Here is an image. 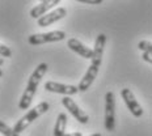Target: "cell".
<instances>
[{"mask_svg":"<svg viewBox=\"0 0 152 136\" xmlns=\"http://www.w3.org/2000/svg\"><path fill=\"white\" fill-rule=\"evenodd\" d=\"M106 43V36L105 34H99L96 38V42H94V47H93V56H92V63L89 65V68L87 69L85 75L83 76L81 81L79 83L77 88L79 92H85L89 89V87L92 83L94 81V79L97 77V73L100 71V65L102 62V55H104V47Z\"/></svg>","mask_w":152,"mask_h":136,"instance_id":"obj_1","label":"cell"},{"mask_svg":"<svg viewBox=\"0 0 152 136\" xmlns=\"http://www.w3.org/2000/svg\"><path fill=\"white\" fill-rule=\"evenodd\" d=\"M47 69H49L47 63H41V64H38L36 67V69L33 71V73L30 75L29 80H28V84H26V88H25L23 96H21L20 102H18V109L20 110H28L29 109L31 101H33L34 94H36V92H37L38 85H39L42 77L47 72Z\"/></svg>","mask_w":152,"mask_h":136,"instance_id":"obj_2","label":"cell"},{"mask_svg":"<svg viewBox=\"0 0 152 136\" xmlns=\"http://www.w3.org/2000/svg\"><path fill=\"white\" fill-rule=\"evenodd\" d=\"M49 110H50V103H49V102L43 101V102L38 103L36 107L30 109L29 111H28V113L23 116V118L20 119V121L16 123V124L13 126V131L16 132V134H21V132L25 131V129L28 128V126H29L30 123H33L37 118H39L42 114L47 113Z\"/></svg>","mask_w":152,"mask_h":136,"instance_id":"obj_3","label":"cell"},{"mask_svg":"<svg viewBox=\"0 0 152 136\" xmlns=\"http://www.w3.org/2000/svg\"><path fill=\"white\" fill-rule=\"evenodd\" d=\"M105 128L109 132L115 129V96L113 92H107L105 96Z\"/></svg>","mask_w":152,"mask_h":136,"instance_id":"obj_4","label":"cell"},{"mask_svg":"<svg viewBox=\"0 0 152 136\" xmlns=\"http://www.w3.org/2000/svg\"><path fill=\"white\" fill-rule=\"evenodd\" d=\"M66 38V33L62 30H54L49 33H38V34H31L28 39V42L33 46L42 45V43H49V42H58L63 41Z\"/></svg>","mask_w":152,"mask_h":136,"instance_id":"obj_5","label":"cell"},{"mask_svg":"<svg viewBox=\"0 0 152 136\" xmlns=\"http://www.w3.org/2000/svg\"><path fill=\"white\" fill-rule=\"evenodd\" d=\"M62 105L71 113V115L74 116L79 123H81V124H87V123L89 122V116H88V114L85 113L84 110H81L77 103H76L74 100H71V97H64V98H62Z\"/></svg>","mask_w":152,"mask_h":136,"instance_id":"obj_6","label":"cell"},{"mask_svg":"<svg viewBox=\"0 0 152 136\" xmlns=\"http://www.w3.org/2000/svg\"><path fill=\"white\" fill-rule=\"evenodd\" d=\"M121 96H122V100L125 101L127 109L130 110V113L134 116H137V118H140L143 115V109H142V106L139 105V102L135 98L134 93L130 89H127V88H125V89L121 90Z\"/></svg>","mask_w":152,"mask_h":136,"instance_id":"obj_7","label":"cell"},{"mask_svg":"<svg viewBox=\"0 0 152 136\" xmlns=\"http://www.w3.org/2000/svg\"><path fill=\"white\" fill-rule=\"evenodd\" d=\"M66 15H67V9L63 7H59L51 12H49V13L41 16L37 20V24H38V26H41V28H46V26H49V25L56 23V21L62 20L63 17H66Z\"/></svg>","mask_w":152,"mask_h":136,"instance_id":"obj_8","label":"cell"},{"mask_svg":"<svg viewBox=\"0 0 152 136\" xmlns=\"http://www.w3.org/2000/svg\"><path fill=\"white\" fill-rule=\"evenodd\" d=\"M45 89L51 93H58V94H66V96H74L79 92V88L75 85H66V84H59L55 81H47L45 84Z\"/></svg>","mask_w":152,"mask_h":136,"instance_id":"obj_9","label":"cell"},{"mask_svg":"<svg viewBox=\"0 0 152 136\" xmlns=\"http://www.w3.org/2000/svg\"><path fill=\"white\" fill-rule=\"evenodd\" d=\"M59 3H61V0H42V1H41L38 5H36L34 8H31V11H30V17L38 20L41 16L49 13L50 9L54 8L55 5H58Z\"/></svg>","mask_w":152,"mask_h":136,"instance_id":"obj_10","label":"cell"},{"mask_svg":"<svg viewBox=\"0 0 152 136\" xmlns=\"http://www.w3.org/2000/svg\"><path fill=\"white\" fill-rule=\"evenodd\" d=\"M67 46L74 52H76L77 55H80L81 58H84V59H92V56H93V50L89 49V47H87L84 43H81L80 41L76 39V38H71V39H68L67 41Z\"/></svg>","mask_w":152,"mask_h":136,"instance_id":"obj_11","label":"cell"},{"mask_svg":"<svg viewBox=\"0 0 152 136\" xmlns=\"http://www.w3.org/2000/svg\"><path fill=\"white\" fill-rule=\"evenodd\" d=\"M66 126H67V115L64 113H61L56 118L55 127H54V136H63L66 134Z\"/></svg>","mask_w":152,"mask_h":136,"instance_id":"obj_12","label":"cell"},{"mask_svg":"<svg viewBox=\"0 0 152 136\" xmlns=\"http://www.w3.org/2000/svg\"><path fill=\"white\" fill-rule=\"evenodd\" d=\"M0 134H3L4 136H20V134H16L13 128L8 127L3 121H0Z\"/></svg>","mask_w":152,"mask_h":136,"instance_id":"obj_13","label":"cell"},{"mask_svg":"<svg viewBox=\"0 0 152 136\" xmlns=\"http://www.w3.org/2000/svg\"><path fill=\"white\" fill-rule=\"evenodd\" d=\"M138 49L142 50L143 52L152 54V42H150V41H140L138 45Z\"/></svg>","mask_w":152,"mask_h":136,"instance_id":"obj_14","label":"cell"},{"mask_svg":"<svg viewBox=\"0 0 152 136\" xmlns=\"http://www.w3.org/2000/svg\"><path fill=\"white\" fill-rule=\"evenodd\" d=\"M0 55H1L3 58H9V56L12 55L11 49L7 47L5 45H3V43H0Z\"/></svg>","mask_w":152,"mask_h":136,"instance_id":"obj_15","label":"cell"},{"mask_svg":"<svg viewBox=\"0 0 152 136\" xmlns=\"http://www.w3.org/2000/svg\"><path fill=\"white\" fill-rule=\"evenodd\" d=\"M77 1H81V3H85V4H92V5H97V4H101L104 0H77Z\"/></svg>","mask_w":152,"mask_h":136,"instance_id":"obj_16","label":"cell"},{"mask_svg":"<svg viewBox=\"0 0 152 136\" xmlns=\"http://www.w3.org/2000/svg\"><path fill=\"white\" fill-rule=\"evenodd\" d=\"M142 58H143V60H144V62L151 63V64H152V54H150V52H143Z\"/></svg>","mask_w":152,"mask_h":136,"instance_id":"obj_17","label":"cell"},{"mask_svg":"<svg viewBox=\"0 0 152 136\" xmlns=\"http://www.w3.org/2000/svg\"><path fill=\"white\" fill-rule=\"evenodd\" d=\"M63 136H83L81 132H71V134H64Z\"/></svg>","mask_w":152,"mask_h":136,"instance_id":"obj_18","label":"cell"},{"mask_svg":"<svg viewBox=\"0 0 152 136\" xmlns=\"http://www.w3.org/2000/svg\"><path fill=\"white\" fill-rule=\"evenodd\" d=\"M3 64H4V58L0 55V65H3Z\"/></svg>","mask_w":152,"mask_h":136,"instance_id":"obj_19","label":"cell"},{"mask_svg":"<svg viewBox=\"0 0 152 136\" xmlns=\"http://www.w3.org/2000/svg\"><path fill=\"white\" fill-rule=\"evenodd\" d=\"M89 136H102L101 134H99V132H97V134H92V135H89Z\"/></svg>","mask_w":152,"mask_h":136,"instance_id":"obj_20","label":"cell"},{"mask_svg":"<svg viewBox=\"0 0 152 136\" xmlns=\"http://www.w3.org/2000/svg\"><path fill=\"white\" fill-rule=\"evenodd\" d=\"M1 76H3V71H1V69H0V77H1Z\"/></svg>","mask_w":152,"mask_h":136,"instance_id":"obj_21","label":"cell"},{"mask_svg":"<svg viewBox=\"0 0 152 136\" xmlns=\"http://www.w3.org/2000/svg\"><path fill=\"white\" fill-rule=\"evenodd\" d=\"M39 1H42V0H39Z\"/></svg>","mask_w":152,"mask_h":136,"instance_id":"obj_22","label":"cell"}]
</instances>
